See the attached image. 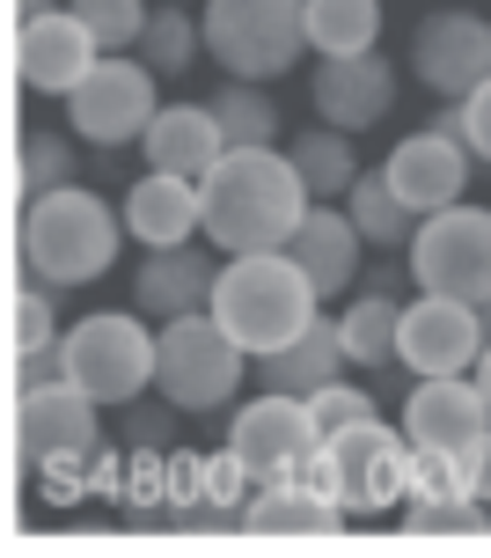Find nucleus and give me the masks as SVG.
<instances>
[{
  "mask_svg": "<svg viewBox=\"0 0 491 558\" xmlns=\"http://www.w3.org/2000/svg\"><path fill=\"white\" fill-rule=\"evenodd\" d=\"M396 88H404V74H396V59H389L382 45L308 66V104H316V118L337 125V133H375V125L396 111Z\"/></svg>",
  "mask_w": 491,
  "mask_h": 558,
  "instance_id": "12",
  "label": "nucleus"
},
{
  "mask_svg": "<svg viewBox=\"0 0 491 558\" xmlns=\"http://www.w3.org/2000/svg\"><path fill=\"white\" fill-rule=\"evenodd\" d=\"M345 338H337V316H316L300 338H286L279 353H257V390H286V397H316L323 383L345 375Z\"/></svg>",
  "mask_w": 491,
  "mask_h": 558,
  "instance_id": "23",
  "label": "nucleus"
},
{
  "mask_svg": "<svg viewBox=\"0 0 491 558\" xmlns=\"http://www.w3.org/2000/svg\"><path fill=\"white\" fill-rule=\"evenodd\" d=\"M345 214L359 221L367 251H410V235H418V214H410V198L389 184L382 169H359V184L345 192Z\"/></svg>",
  "mask_w": 491,
  "mask_h": 558,
  "instance_id": "26",
  "label": "nucleus"
},
{
  "mask_svg": "<svg viewBox=\"0 0 491 558\" xmlns=\"http://www.w3.org/2000/svg\"><path fill=\"white\" fill-rule=\"evenodd\" d=\"M125 235L139 251H176L206 235V198H198L192 177H169V169H139L125 184Z\"/></svg>",
  "mask_w": 491,
  "mask_h": 558,
  "instance_id": "18",
  "label": "nucleus"
},
{
  "mask_svg": "<svg viewBox=\"0 0 491 558\" xmlns=\"http://www.w3.org/2000/svg\"><path fill=\"white\" fill-rule=\"evenodd\" d=\"M103 404L66 375V383H45V390L15 397V456L37 463V456H59V448H103Z\"/></svg>",
  "mask_w": 491,
  "mask_h": 558,
  "instance_id": "17",
  "label": "nucleus"
},
{
  "mask_svg": "<svg viewBox=\"0 0 491 558\" xmlns=\"http://www.w3.org/2000/svg\"><path fill=\"white\" fill-rule=\"evenodd\" d=\"M469 375H477V390H484V404H491V345H484V361L469 367Z\"/></svg>",
  "mask_w": 491,
  "mask_h": 558,
  "instance_id": "39",
  "label": "nucleus"
},
{
  "mask_svg": "<svg viewBox=\"0 0 491 558\" xmlns=\"http://www.w3.org/2000/svg\"><path fill=\"white\" fill-rule=\"evenodd\" d=\"M308 412H316V426L323 434H345V426H359V418H375V390H359V383H323V390L308 397Z\"/></svg>",
  "mask_w": 491,
  "mask_h": 558,
  "instance_id": "34",
  "label": "nucleus"
},
{
  "mask_svg": "<svg viewBox=\"0 0 491 558\" xmlns=\"http://www.w3.org/2000/svg\"><path fill=\"white\" fill-rule=\"evenodd\" d=\"M96 59H103V45L88 37L74 8H45V15L15 23V74H23L29 96H74Z\"/></svg>",
  "mask_w": 491,
  "mask_h": 558,
  "instance_id": "14",
  "label": "nucleus"
},
{
  "mask_svg": "<svg viewBox=\"0 0 491 558\" xmlns=\"http://www.w3.org/2000/svg\"><path fill=\"white\" fill-rule=\"evenodd\" d=\"M228 448H235L257 477H286L308 448H323V426H316V412H308V397L257 390L249 404H235V418H228Z\"/></svg>",
  "mask_w": 491,
  "mask_h": 558,
  "instance_id": "13",
  "label": "nucleus"
},
{
  "mask_svg": "<svg viewBox=\"0 0 491 558\" xmlns=\"http://www.w3.org/2000/svg\"><path fill=\"white\" fill-rule=\"evenodd\" d=\"M382 0H308V52L316 59H345V52H375L382 45Z\"/></svg>",
  "mask_w": 491,
  "mask_h": 558,
  "instance_id": "27",
  "label": "nucleus"
},
{
  "mask_svg": "<svg viewBox=\"0 0 491 558\" xmlns=\"http://www.w3.org/2000/svg\"><path fill=\"white\" fill-rule=\"evenodd\" d=\"M477 361H484V308L418 287L396 324V367L418 383V375H469Z\"/></svg>",
  "mask_w": 491,
  "mask_h": 558,
  "instance_id": "11",
  "label": "nucleus"
},
{
  "mask_svg": "<svg viewBox=\"0 0 491 558\" xmlns=\"http://www.w3.org/2000/svg\"><path fill=\"white\" fill-rule=\"evenodd\" d=\"M484 345H491V302H484Z\"/></svg>",
  "mask_w": 491,
  "mask_h": 558,
  "instance_id": "41",
  "label": "nucleus"
},
{
  "mask_svg": "<svg viewBox=\"0 0 491 558\" xmlns=\"http://www.w3.org/2000/svg\"><path fill=\"white\" fill-rule=\"evenodd\" d=\"M74 169H82V155H74V140L59 133V125H23V155H15V184H23V198L74 184Z\"/></svg>",
  "mask_w": 491,
  "mask_h": 558,
  "instance_id": "31",
  "label": "nucleus"
},
{
  "mask_svg": "<svg viewBox=\"0 0 491 558\" xmlns=\"http://www.w3.org/2000/svg\"><path fill=\"white\" fill-rule=\"evenodd\" d=\"M396 324H404V302L382 294V287H359L353 302L337 308L345 361H353V367H396Z\"/></svg>",
  "mask_w": 491,
  "mask_h": 558,
  "instance_id": "25",
  "label": "nucleus"
},
{
  "mask_svg": "<svg viewBox=\"0 0 491 558\" xmlns=\"http://www.w3.org/2000/svg\"><path fill=\"white\" fill-rule=\"evenodd\" d=\"M243 375H257V361L220 331L213 308H198V316H169V324H162L155 397H169L176 412H220V404H235Z\"/></svg>",
  "mask_w": 491,
  "mask_h": 558,
  "instance_id": "6",
  "label": "nucleus"
},
{
  "mask_svg": "<svg viewBox=\"0 0 491 558\" xmlns=\"http://www.w3.org/2000/svg\"><path fill=\"white\" fill-rule=\"evenodd\" d=\"M469 140L447 133V125H426V133H404L396 147H389L382 177L396 184V192L410 198V214L426 221V214H440V206H455V198L469 192Z\"/></svg>",
  "mask_w": 491,
  "mask_h": 558,
  "instance_id": "15",
  "label": "nucleus"
},
{
  "mask_svg": "<svg viewBox=\"0 0 491 558\" xmlns=\"http://www.w3.org/2000/svg\"><path fill=\"white\" fill-rule=\"evenodd\" d=\"M353 140H359V133H337V125H323V118H316V125L286 133L279 147L294 155L300 184H308L316 198H345V192L359 184V147H353Z\"/></svg>",
  "mask_w": 491,
  "mask_h": 558,
  "instance_id": "24",
  "label": "nucleus"
},
{
  "mask_svg": "<svg viewBox=\"0 0 491 558\" xmlns=\"http://www.w3.org/2000/svg\"><path fill=\"white\" fill-rule=\"evenodd\" d=\"M286 251H294L300 272L316 279V294H323V302H345V294H353V279H359V257H367V235H359V221L345 214V198H316Z\"/></svg>",
  "mask_w": 491,
  "mask_h": 558,
  "instance_id": "19",
  "label": "nucleus"
},
{
  "mask_svg": "<svg viewBox=\"0 0 491 558\" xmlns=\"http://www.w3.org/2000/svg\"><path fill=\"white\" fill-rule=\"evenodd\" d=\"M330 471H337V500L353 522L367 514H404V500L418 493V448H410L404 426H382V412L345 426V434H323Z\"/></svg>",
  "mask_w": 491,
  "mask_h": 558,
  "instance_id": "7",
  "label": "nucleus"
},
{
  "mask_svg": "<svg viewBox=\"0 0 491 558\" xmlns=\"http://www.w3.org/2000/svg\"><path fill=\"white\" fill-rule=\"evenodd\" d=\"M404 434L410 448H440V456H463L477 434H491V404L477 375H418L404 397Z\"/></svg>",
  "mask_w": 491,
  "mask_h": 558,
  "instance_id": "16",
  "label": "nucleus"
},
{
  "mask_svg": "<svg viewBox=\"0 0 491 558\" xmlns=\"http://www.w3.org/2000/svg\"><path fill=\"white\" fill-rule=\"evenodd\" d=\"M155 111H162V74L139 52H103L88 66V82L66 96V133H82L103 155H125L155 125Z\"/></svg>",
  "mask_w": 491,
  "mask_h": 558,
  "instance_id": "8",
  "label": "nucleus"
},
{
  "mask_svg": "<svg viewBox=\"0 0 491 558\" xmlns=\"http://www.w3.org/2000/svg\"><path fill=\"white\" fill-rule=\"evenodd\" d=\"M491 500H477L469 485H440V493H410L404 500V536H484Z\"/></svg>",
  "mask_w": 491,
  "mask_h": 558,
  "instance_id": "29",
  "label": "nucleus"
},
{
  "mask_svg": "<svg viewBox=\"0 0 491 558\" xmlns=\"http://www.w3.org/2000/svg\"><path fill=\"white\" fill-rule=\"evenodd\" d=\"M176 8H192V0H176Z\"/></svg>",
  "mask_w": 491,
  "mask_h": 558,
  "instance_id": "42",
  "label": "nucleus"
},
{
  "mask_svg": "<svg viewBox=\"0 0 491 558\" xmlns=\"http://www.w3.org/2000/svg\"><path fill=\"white\" fill-rule=\"evenodd\" d=\"M198 52H206V23H198L192 8H176V0H162L155 15H147V37H139V59L155 66V74H192Z\"/></svg>",
  "mask_w": 491,
  "mask_h": 558,
  "instance_id": "30",
  "label": "nucleus"
},
{
  "mask_svg": "<svg viewBox=\"0 0 491 558\" xmlns=\"http://www.w3.org/2000/svg\"><path fill=\"white\" fill-rule=\"evenodd\" d=\"M213 279H220V257L192 251V243H176V251H147L133 272V308L139 316H198V308H213Z\"/></svg>",
  "mask_w": 491,
  "mask_h": 558,
  "instance_id": "20",
  "label": "nucleus"
},
{
  "mask_svg": "<svg viewBox=\"0 0 491 558\" xmlns=\"http://www.w3.org/2000/svg\"><path fill=\"white\" fill-rule=\"evenodd\" d=\"M176 441V404H147V397H133L125 404V448H169Z\"/></svg>",
  "mask_w": 491,
  "mask_h": 558,
  "instance_id": "35",
  "label": "nucleus"
},
{
  "mask_svg": "<svg viewBox=\"0 0 491 558\" xmlns=\"http://www.w3.org/2000/svg\"><path fill=\"white\" fill-rule=\"evenodd\" d=\"M59 287L45 279H29L23 294H15V353H37V345H59Z\"/></svg>",
  "mask_w": 491,
  "mask_h": 558,
  "instance_id": "33",
  "label": "nucleus"
},
{
  "mask_svg": "<svg viewBox=\"0 0 491 558\" xmlns=\"http://www.w3.org/2000/svg\"><path fill=\"white\" fill-rule=\"evenodd\" d=\"M410 82L426 96H440V104L477 96L491 82V23L477 8H433L410 29Z\"/></svg>",
  "mask_w": 491,
  "mask_h": 558,
  "instance_id": "10",
  "label": "nucleus"
},
{
  "mask_svg": "<svg viewBox=\"0 0 491 558\" xmlns=\"http://www.w3.org/2000/svg\"><path fill=\"white\" fill-rule=\"evenodd\" d=\"M410 279L426 294H455V302H491V206H440L410 235Z\"/></svg>",
  "mask_w": 491,
  "mask_h": 558,
  "instance_id": "9",
  "label": "nucleus"
},
{
  "mask_svg": "<svg viewBox=\"0 0 491 558\" xmlns=\"http://www.w3.org/2000/svg\"><path fill=\"white\" fill-rule=\"evenodd\" d=\"M118 243L125 235V206H110L103 192H82V184H59V192L23 198V272L45 279V287H96V279L118 265Z\"/></svg>",
  "mask_w": 491,
  "mask_h": 558,
  "instance_id": "2",
  "label": "nucleus"
},
{
  "mask_svg": "<svg viewBox=\"0 0 491 558\" xmlns=\"http://www.w3.org/2000/svg\"><path fill=\"white\" fill-rule=\"evenodd\" d=\"M213 104V118L228 125V147H279L286 140V125H279V104L265 82H243V74H228V82L206 96Z\"/></svg>",
  "mask_w": 491,
  "mask_h": 558,
  "instance_id": "28",
  "label": "nucleus"
},
{
  "mask_svg": "<svg viewBox=\"0 0 491 558\" xmlns=\"http://www.w3.org/2000/svg\"><path fill=\"white\" fill-rule=\"evenodd\" d=\"M198 198H206V243L228 257L286 251L294 228L308 221V206H316V192L300 184L286 147H228L198 177Z\"/></svg>",
  "mask_w": 491,
  "mask_h": 558,
  "instance_id": "1",
  "label": "nucleus"
},
{
  "mask_svg": "<svg viewBox=\"0 0 491 558\" xmlns=\"http://www.w3.org/2000/svg\"><path fill=\"white\" fill-rule=\"evenodd\" d=\"M206 59L220 74L272 82L308 59V0H198Z\"/></svg>",
  "mask_w": 491,
  "mask_h": 558,
  "instance_id": "4",
  "label": "nucleus"
},
{
  "mask_svg": "<svg viewBox=\"0 0 491 558\" xmlns=\"http://www.w3.org/2000/svg\"><path fill=\"white\" fill-rule=\"evenodd\" d=\"M323 308L330 302L316 294V279L294 265V251H243V257H228L220 279H213L220 331L235 338L249 361L257 353H279L286 338H300Z\"/></svg>",
  "mask_w": 491,
  "mask_h": 558,
  "instance_id": "3",
  "label": "nucleus"
},
{
  "mask_svg": "<svg viewBox=\"0 0 491 558\" xmlns=\"http://www.w3.org/2000/svg\"><path fill=\"white\" fill-rule=\"evenodd\" d=\"M45 383H66V345L15 353V397H23V390H45Z\"/></svg>",
  "mask_w": 491,
  "mask_h": 558,
  "instance_id": "36",
  "label": "nucleus"
},
{
  "mask_svg": "<svg viewBox=\"0 0 491 558\" xmlns=\"http://www.w3.org/2000/svg\"><path fill=\"white\" fill-rule=\"evenodd\" d=\"M243 530L249 536H337V530H353V514L330 493L300 485V477H265L257 500L243 507Z\"/></svg>",
  "mask_w": 491,
  "mask_h": 558,
  "instance_id": "22",
  "label": "nucleus"
},
{
  "mask_svg": "<svg viewBox=\"0 0 491 558\" xmlns=\"http://www.w3.org/2000/svg\"><path fill=\"white\" fill-rule=\"evenodd\" d=\"M463 140H469L477 162H491V82L477 96H463Z\"/></svg>",
  "mask_w": 491,
  "mask_h": 558,
  "instance_id": "37",
  "label": "nucleus"
},
{
  "mask_svg": "<svg viewBox=\"0 0 491 558\" xmlns=\"http://www.w3.org/2000/svg\"><path fill=\"white\" fill-rule=\"evenodd\" d=\"M59 345H66V375H74L103 412H125L133 397L155 390V353H162V324H155V316L96 308L82 324H66Z\"/></svg>",
  "mask_w": 491,
  "mask_h": 558,
  "instance_id": "5",
  "label": "nucleus"
},
{
  "mask_svg": "<svg viewBox=\"0 0 491 558\" xmlns=\"http://www.w3.org/2000/svg\"><path fill=\"white\" fill-rule=\"evenodd\" d=\"M455 463H463V485H469V493H477V500H491V434H477Z\"/></svg>",
  "mask_w": 491,
  "mask_h": 558,
  "instance_id": "38",
  "label": "nucleus"
},
{
  "mask_svg": "<svg viewBox=\"0 0 491 558\" xmlns=\"http://www.w3.org/2000/svg\"><path fill=\"white\" fill-rule=\"evenodd\" d=\"M74 15L88 23V37L103 45V52H139V37H147V0H66Z\"/></svg>",
  "mask_w": 491,
  "mask_h": 558,
  "instance_id": "32",
  "label": "nucleus"
},
{
  "mask_svg": "<svg viewBox=\"0 0 491 558\" xmlns=\"http://www.w3.org/2000/svg\"><path fill=\"white\" fill-rule=\"evenodd\" d=\"M45 8H66V0H15V15H45Z\"/></svg>",
  "mask_w": 491,
  "mask_h": 558,
  "instance_id": "40",
  "label": "nucleus"
},
{
  "mask_svg": "<svg viewBox=\"0 0 491 558\" xmlns=\"http://www.w3.org/2000/svg\"><path fill=\"white\" fill-rule=\"evenodd\" d=\"M228 155V125L213 118V104H162L155 125L139 133V162L169 169V177H206V169Z\"/></svg>",
  "mask_w": 491,
  "mask_h": 558,
  "instance_id": "21",
  "label": "nucleus"
}]
</instances>
